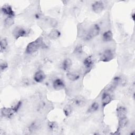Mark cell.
I'll return each instance as SVG.
<instances>
[{
  "label": "cell",
  "mask_w": 135,
  "mask_h": 135,
  "mask_svg": "<svg viewBox=\"0 0 135 135\" xmlns=\"http://www.w3.org/2000/svg\"><path fill=\"white\" fill-rule=\"evenodd\" d=\"M8 46V42L6 38H3L1 40L0 47H1V53L4 52V51L6 50Z\"/></svg>",
  "instance_id": "cb8c5ba5"
},
{
  "label": "cell",
  "mask_w": 135,
  "mask_h": 135,
  "mask_svg": "<svg viewBox=\"0 0 135 135\" xmlns=\"http://www.w3.org/2000/svg\"><path fill=\"white\" fill-rule=\"evenodd\" d=\"M42 21H43L44 23L46 26L49 27L54 28L57 25V21L55 18L52 17L48 16L42 17Z\"/></svg>",
  "instance_id": "8fae6325"
},
{
  "label": "cell",
  "mask_w": 135,
  "mask_h": 135,
  "mask_svg": "<svg viewBox=\"0 0 135 135\" xmlns=\"http://www.w3.org/2000/svg\"><path fill=\"white\" fill-rule=\"evenodd\" d=\"M8 68V64L6 62L3 61L1 62L0 64V69H1V71L2 72L4 71H5L7 68Z\"/></svg>",
  "instance_id": "484cf974"
},
{
  "label": "cell",
  "mask_w": 135,
  "mask_h": 135,
  "mask_svg": "<svg viewBox=\"0 0 135 135\" xmlns=\"http://www.w3.org/2000/svg\"><path fill=\"white\" fill-rule=\"evenodd\" d=\"M73 14H74L75 16H76L77 15H78V14H79V13H80V9H79V8L75 7L74 8V9H73Z\"/></svg>",
  "instance_id": "83f0119b"
},
{
  "label": "cell",
  "mask_w": 135,
  "mask_h": 135,
  "mask_svg": "<svg viewBox=\"0 0 135 135\" xmlns=\"http://www.w3.org/2000/svg\"><path fill=\"white\" fill-rule=\"evenodd\" d=\"M52 85L53 89L56 91L62 90L65 88V83L64 81L59 78H57L53 81Z\"/></svg>",
  "instance_id": "7c38bea8"
},
{
  "label": "cell",
  "mask_w": 135,
  "mask_h": 135,
  "mask_svg": "<svg viewBox=\"0 0 135 135\" xmlns=\"http://www.w3.org/2000/svg\"><path fill=\"white\" fill-rule=\"evenodd\" d=\"M100 32V27L97 24L92 25L89 30L83 34V37L85 40L89 41L98 36Z\"/></svg>",
  "instance_id": "7a4b0ae2"
},
{
  "label": "cell",
  "mask_w": 135,
  "mask_h": 135,
  "mask_svg": "<svg viewBox=\"0 0 135 135\" xmlns=\"http://www.w3.org/2000/svg\"><path fill=\"white\" fill-rule=\"evenodd\" d=\"M127 110L124 107L120 106L117 109V115L119 119L127 117Z\"/></svg>",
  "instance_id": "2e32d148"
},
{
  "label": "cell",
  "mask_w": 135,
  "mask_h": 135,
  "mask_svg": "<svg viewBox=\"0 0 135 135\" xmlns=\"http://www.w3.org/2000/svg\"><path fill=\"white\" fill-rule=\"evenodd\" d=\"M47 127L49 131H52V132L56 131L59 127L57 123L56 122H54V121L49 122L47 124Z\"/></svg>",
  "instance_id": "7402d4cb"
},
{
  "label": "cell",
  "mask_w": 135,
  "mask_h": 135,
  "mask_svg": "<svg viewBox=\"0 0 135 135\" xmlns=\"http://www.w3.org/2000/svg\"><path fill=\"white\" fill-rule=\"evenodd\" d=\"M72 105L76 107H81L85 105L86 101L84 98L81 97H76L70 100Z\"/></svg>",
  "instance_id": "ba28073f"
},
{
  "label": "cell",
  "mask_w": 135,
  "mask_h": 135,
  "mask_svg": "<svg viewBox=\"0 0 135 135\" xmlns=\"http://www.w3.org/2000/svg\"><path fill=\"white\" fill-rule=\"evenodd\" d=\"M14 23V19L13 17H6L4 20V24L5 27H9Z\"/></svg>",
  "instance_id": "44dd1931"
},
{
  "label": "cell",
  "mask_w": 135,
  "mask_h": 135,
  "mask_svg": "<svg viewBox=\"0 0 135 135\" xmlns=\"http://www.w3.org/2000/svg\"><path fill=\"white\" fill-rule=\"evenodd\" d=\"M128 123V120L127 117L119 119V122H118V130L125 128L127 126Z\"/></svg>",
  "instance_id": "ffe728a7"
},
{
  "label": "cell",
  "mask_w": 135,
  "mask_h": 135,
  "mask_svg": "<svg viewBox=\"0 0 135 135\" xmlns=\"http://www.w3.org/2000/svg\"><path fill=\"white\" fill-rule=\"evenodd\" d=\"M46 75L42 70L37 71L33 76L34 80L37 83L42 82L45 79Z\"/></svg>",
  "instance_id": "4fadbf2b"
},
{
  "label": "cell",
  "mask_w": 135,
  "mask_h": 135,
  "mask_svg": "<svg viewBox=\"0 0 135 135\" xmlns=\"http://www.w3.org/2000/svg\"><path fill=\"white\" fill-rule=\"evenodd\" d=\"M72 65V62L69 58L65 59L61 64V68L63 70L66 72H69Z\"/></svg>",
  "instance_id": "5bb4252c"
},
{
  "label": "cell",
  "mask_w": 135,
  "mask_h": 135,
  "mask_svg": "<svg viewBox=\"0 0 135 135\" xmlns=\"http://www.w3.org/2000/svg\"><path fill=\"white\" fill-rule=\"evenodd\" d=\"M113 100V97L109 91L104 92L101 97V104L103 108L110 103Z\"/></svg>",
  "instance_id": "8992f818"
},
{
  "label": "cell",
  "mask_w": 135,
  "mask_h": 135,
  "mask_svg": "<svg viewBox=\"0 0 135 135\" xmlns=\"http://www.w3.org/2000/svg\"><path fill=\"white\" fill-rule=\"evenodd\" d=\"M114 54L113 51L110 49H106L101 53L100 60L103 62H108L112 60Z\"/></svg>",
  "instance_id": "277c9868"
},
{
  "label": "cell",
  "mask_w": 135,
  "mask_h": 135,
  "mask_svg": "<svg viewBox=\"0 0 135 135\" xmlns=\"http://www.w3.org/2000/svg\"><path fill=\"white\" fill-rule=\"evenodd\" d=\"M46 47V45L45 44L43 38L42 37H39L27 44L25 49V53L27 54H32Z\"/></svg>",
  "instance_id": "6da1fadb"
},
{
  "label": "cell",
  "mask_w": 135,
  "mask_h": 135,
  "mask_svg": "<svg viewBox=\"0 0 135 135\" xmlns=\"http://www.w3.org/2000/svg\"><path fill=\"white\" fill-rule=\"evenodd\" d=\"M2 13L6 17L15 16V12L13 11L11 6L9 5H4L1 8Z\"/></svg>",
  "instance_id": "9c48e42d"
},
{
  "label": "cell",
  "mask_w": 135,
  "mask_h": 135,
  "mask_svg": "<svg viewBox=\"0 0 135 135\" xmlns=\"http://www.w3.org/2000/svg\"><path fill=\"white\" fill-rule=\"evenodd\" d=\"M63 112L65 116H69L72 113V107L70 105H67L63 108Z\"/></svg>",
  "instance_id": "d4e9b609"
},
{
  "label": "cell",
  "mask_w": 135,
  "mask_h": 135,
  "mask_svg": "<svg viewBox=\"0 0 135 135\" xmlns=\"http://www.w3.org/2000/svg\"><path fill=\"white\" fill-rule=\"evenodd\" d=\"M1 112L2 117H4L6 118H11L14 115V114L16 112L14 109V108L12 107L9 108H7V107L2 108L1 109Z\"/></svg>",
  "instance_id": "5b68a950"
},
{
  "label": "cell",
  "mask_w": 135,
  "mask_h": 135,
  "mask_svg": "<svg viewBox=\"0 0 135 135\" xmlns=\"http://www.w3.org/2000/svg\"><path fill=\"white\" fill-rule=\"evenodd\" d=\"M74 52L76 53V54H81L82 52V46L81 45H79V46H77V47H76Z\"/></svg>",
  "instance_id": "4316f807"
},
{
  "label": "cell",
  "mask_w": 135,
  "mask_h": 135,
  "mask_svg": "<svg viewBox=\"0 0 135 135\" xmlns=\"http://www.w3.org/2000/svg\"><path fill=\"white\" fill-rule=\"evenodd\" d=\"M104 8V4L102 1H95L92 4V9L94 13L99 14L101 13Z\"/></svg>",
  "instance_id": "52a82bcc"
},
{
  "label": "cell",
  "mask_w": 135,
  "mask_h": 135,
  "mask_svg": "<svg viewBox=\"0 0 135 135\" xmlns=\"http://www.w3.org/2000/svg\"><path fill=\"white\" fill-rule=\"evenodd\" d=\"M83 65L86 69H90L92 68L93 64V60L91 56H89L85 57L83 60Z\"/></svg>",
  "instance_id": "e0dca14e"
},
{
  "label": "cell",
  "mask_w": 135,
  "mask_h": 135,
  "mask_svg": "<svg viewBox=\"0 0 135 135\" xmlns=\"http://www.w3.org/2000/svg\"><path fill=\"white\" fill-rule=\"evenodd\" d=\"M127 83V79L123 76H115L112 80V85L113 86H124Z\"/></svg>",
  "instance_id": "30bf717a"
},
{
  "label": "cell",
  "mask_w": 135,
  "mask_h": 135,
  "mask_svg": "<svg viewBox=\"0 0 135 135\" xmlns=\"http://www.w3.org/2000/svg\"><path fill=\"white\" fill-rule=\"evenodd\" d=\"M28 33L29 32L27 30L20 26H16L12 31V35L16 40L20 37H26Z\"/></svg>",
  "instance_id": "3957f363"
},
{
  "label": "cell",
  "mask_w": 135,
  "mask_h": 135,
  "mask_svg": "<svg viewBox=\"0 0 135 135\" xmlns=\"http://www.w3.org/2000/svg\"><path fill=\"white\" fill-rule=\"evenodd\" d=\"M102 39L105 42H110L113 39V33L110 30H108L103 33L102 35Z\"/></svg>",
  "instance_id": "9a60e30c"
},
{
  "label": "cell",
  "mask_w": 135,
  "mask_h": 135,
  "mask_svg": "<svg viewBox=\"0 0 135 135\" xmlns=\"http://www.w3.org/2000/svg\"><path fill=\"white\" fill-rule=\"evenodd\" d=\"M61 35L60 32L56 29V28H53L51 30V31L48 34V37L51 40H56Z\"/></svg>",
  "instance_id": "ac0fdd59"
},
{
  "label": "cell",
  "mask_w": 135,
  "mask_h": 135,
  "mask_svg": "<svg viewBox=\"0 0 135 135\" xmlns=\"http://www.w3.org/2000/svg\"><path fill=\"white\" fill-rule=\"evenodd\" d=\"M66 77L71 81H75L80 78V74L78 72H68L66 73Z\"/></svg>",
  "instance_id": "d6986e66"
},
{
  "label": "cell",
  "mask_w": 135,
  "mask_h": 135,
  "mask_svg": "<svg viewBox=\"0 0 135 135\" xmlns=\"http://www.w3.org/2000/svg\"><path fill=\"white\" fill-rule=\"evenodd\" d=\"M22 84H23V85H25V86L28 85L29 84H30V81H29L28 80L25 79H24V80H23V81H22Z\"/></svg>",
  "instance_id": "f1b7e54d"
},
{
  "label": "cell",
  "mask_w": 135,
  "mask_h": 135,
  "mask_svg": "<svg viewBox=\"0 0 135 135\" xmlns=\"http://www.w3.org/2000/svg\"><path fill=\"white\" fill-rule=\"evenodd\" d=\"M99 108V104L97 102H94L91 104V105L88 109V111L89 113L94 112L97 110H98Z\"/></svg>",
  "instance_id": "603a6c76"
}]
</instances>
